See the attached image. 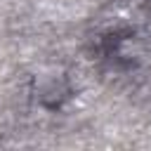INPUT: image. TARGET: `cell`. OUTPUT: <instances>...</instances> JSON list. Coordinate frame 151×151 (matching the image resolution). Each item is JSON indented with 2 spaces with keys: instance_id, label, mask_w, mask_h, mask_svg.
Instances as JSON below:
<instances>
[{
  "instance_id": "obj_1",
  "label": "cell",
  "mask_w": 151,
  "mask_h": 151,
  "mask_svg": "<svg viewBox=\"0 0 151 151\" xmlns=\"http://www.w3.org/2000/svg\"><path fill=\"white\" fill-rule=\"evenodd\" d=\"M68 92V85H66V78L59 76V73H50V76H38V94L45 104H59Z\"/></svg>"
}]
</instances>
